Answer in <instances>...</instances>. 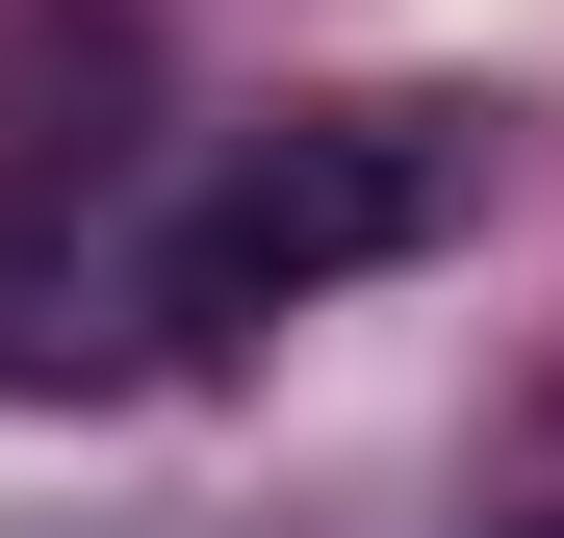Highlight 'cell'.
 I'll list each match as a JSON object with an SVG mask.
<instances>
[{"label": "cell", "instance_id": "6da1fadb", "mask_svg": "<svg viewBox=\"0 0 564 538\" xmlns=\"http://www.w3.org/2000/svg\"><path fill=\"white\" fill-rule=\"evenodd\" d=\"M462 179H488L462 103H334V129H282V154H231L206 206H180L154 308H180V333H257V308H308V283H386V256L462 231Z\"/></svg>", "mask_w": 564, "mask_h": 538}]
</instances>
